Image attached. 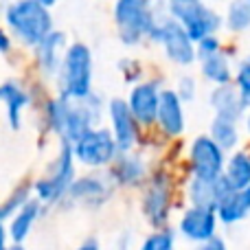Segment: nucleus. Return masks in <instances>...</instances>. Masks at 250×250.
Listing matches in <instances>:
<instances>
[{
	"instance_id": "nucleus-34",
	"label": "nucleus",
	"mask_w": 250,
	"mask_h": 250,
	"mask_svg": "<svg viewBox=\"0 0 250 250\" xmlns=\"http://www.w3.org/2000/svg\"><path fill=\"white\" fill-rule=\"evenodd\" d=\"M2 220L4 215H2V208H0V250H7V230L2 226Z\"/></svg>"
},
{
	"instance_id": "nucleus-38",
	"label": "nucleus",
	"mask_w": 250,
	"mask_h": 250,
	"mask_svg": "<svg viewBox=\"0 0 250 250\" xmlns=\"http://www.w3.org/2000/svg\"><path fill=\"white\" fill-rule=\"evenodd\" d=\"M7 250H24V246H22V244H13V246L7 248Z\"/></svg>"
},
{
	"instance_id": "nucleus-2",
	"label": "nucleus",
	"mask_w": 250,
	"mask_h": 250,
	"mask_svg": "<svg viewBox=\"0 0 250 250\" xmlns=\"http://www.w3.org/2000/svg\"><path fill=\"white\" fill-rule=\"evenodd\" d=\"M4 22L18 42L26 46H38L53 31V16L44 4L35 0H13L4 9Z\"/></svg>"
},
{
	"instance_id": "nucleus-14",
	"label": "nucleus",
	"mask_w": 250,
	"mask_h": 250,
	"mask_svg": "<svg viewBox=\"0 0 250 250\" xmlns=\"http://www.w3.org/2000/svg\"><path fill=\"white\" fill-rule=\"evenodd\" d=\"M156 125L165 136H180L187 127L185 117V101L176 95V90H160L158 112H156Z\"/></svg>"
},
{
	"instance_id": "nucleus-28",
	"label": "nucleus",
	"mask_w": 250,
	"mask_h": 250,
	"mask_svg": "<svg viewBox=\"0 0 250 250\" xmlns=\"http://www.w3.org/2000/svg\"><path fill=\"white\" fill-rule=\"evenodd\" d=\"M31 193H33V187L20 185V187H18V189L7 198V202L0 207V208H2V215H4V217H13L22 207H24L26 202H29V200H33V198H31Z\"/></svg>"
},
{
	"instance_id": "nucleus-26",
	"label": "nucleus",
	"mask_w": 250,
	"mask_h": 250,
	"mask_svg": "<svg viewBox=\"0 0 250 250\" xmlns=\"http://www.w3.org/2000/svg\"><path fill=\"white\" fill-rule=\"evenodd\" d=\"M224 24L233 33H244L250 29V0H230L226 9Z\"/></svg>"
},
{
	"instance_id": "nucleus-36",
	"label": "nucleus",
	"mask_w": 250,
	"mask_h": 250,
	"mask_svg": "<svg viewBox=\"0 0 250 250\" xmlns=\"http://www.w3.org/2000/svg\"><path fill=\"white\" fill-rule=\"evenodd\" d=\"M35 2H40V4H44V7H46V9H51L53 4H57V2H60V0H35Z\"/></svg>"
},
{
	"instance_id": "nucleus-9",
	"label": "nucleus",
	"mask_w": 250,
	"mask_h": 250,
	"mask_svg": "<svg viewBox=\"0 0 250 250\" xmlns=\"http://www.w3.org/2000/svg\"><path fill=\"white\" fill-rule=\"evenodd\" d=\"M189 165H191L193 178H200V180H217L224 173L226 151L208 134H202V136H195L191 141Z\"/></svg>"
},
{
	"instance_id": "nucleus-6",
	"label": "nucleus",
	"mask_w": 250,
	"mask_h": 250,
	"mask_svg": "<svg viewBox=\"0 0 250 250\" xmlns=\"http://www.w3.org/2000/svg\"><path fill=\"white\" fill-rule=\"evenodd\" d=\"M167 11L193 42L217 33L222 26V16L204 4V0H167Z\"/></svg>"
},
{
	"instance_id": "nucleus-32",
	"label": "nucleus",
	"mask_w": 250,
	"mask_h": 250,
	"mask_svg": "<svg viewBox=\"0 0 250 250\" xmlns=\"http://www.w3.org/2000/svg\"><path fill=\"white\" fill-rule=\"evenodd\" d=\"M195 250H229L226 248V242L222 237H213V239H208V242H204V244H198V248Z\"/></svg>"
},
{
	"instance_id": "nucleus-7",
	"label": "nucleus",
	"mask_w": 250,
	"mask_h": 250,
	"mask_svg": "<svg viewBox=\"0 0 250 250\" xmlns=\"http://www.w3.org/2000/svg\"><path fill=\"white\" fill-rule=\"evenodd\" d=\"M156 11L154 0H117L114 2V22L119 38L125 46H136L151 26Z\"/></svg>"
},
{
	"instance_id": "nucleus-29",
	"label": "nucleus",
	"mask_w": 250,
	"mask_h": 250,
	"mask_svg": "<svg viewBox=\"0 0 250 250\" xmlns=\"http://www.w3.org/2000/svg\"><path fill=\"white\" fill-rule=\"evenodd\" d=\"M235 88L244 97V101L250 104V57L239 62L237 73H235Z\"/></svg>"
},
{
	"instance_id": "nucleus-16",
	"label": "nucleus",
	"mask_w": 250,
	"mask_h": 250,
	"mask_svg": "<svg viewBox=\"0 0 250 250\" xmlns=\"http://www.w3.org/2000/svg\"><path fill=\"white\" fill-rule=\"evenodd\" d=\"M110 178L114 185L141 187L149 180L147 163L143 160V156L134 154V151H119L114 163L110 165Z\"/></svg>"
},
{
	"instance_id": "nucleus-13",
	"label": "nucleus",
	"mask_w": 250,
	"mask_h": 250,
	"mask_svg": "<svg viewBox=\"0 0 250 250\" xmlns=\"http://www.w3.org/2000/svg\"><path fill=\"white\" fill-rule=\"evenodd\" d=\"M110 132L119 145V151H132L138 143V121L134 119L125 99H112L108 104Z\"/></svg>"
},
{
	"instance_id": "nucleus-24",
	"label": "nucleus",
	"mask_w": 250,
	"mask_h": 250,
	"mask_svg": "<svg viewBox=\"0 0 250 250\" xmlns=\"http://www.w3.org/2000/svg\"><path fill=\"white\" fill-rule=\"evenodd\" d=\"M200 70H202V77L207 82H211L213 86H224V83L233 82V66L226 53H215V55H208L200 62Z\"/></svg>"
},
{
	"instance_id": "nucleus-23",
	"label": "nucleus",
	"mask_w": 250,
	"mask_h": 250,
	"mask_svg": "<svg viewBox=\"0 0 250 250\" xmlns=\"http://www.w3.org/2000/svg\"><path fill=\"white\" fill-rule=\"evenodd\" d=\"M40 213H42V204L38 200H29L16 215L11 217V224H9V237L13 239V244H22L26 237L31 235L35 222H38Z\"/></svg>"
},
{
	"instance_id": "nucleus-20",
	"label": "nucleus",
	"mask_w": 250,
	"mask_h": 250,
	"mask_svg": "<svg viewBox=\"0 0 250 250\" xmlns=\"http://www.w3.org/2000/svg\"><path fill=\"white\" fill-rule=\"evenodd\" d=\"M217 220L224 224H237L250 215V187L229 191L215 207Z\"/></svg>"
},
{
	"instance_id": "nucleus-12",
	"label": "nucleus",
	"mask_w": 250,
	"mask_h": 250,
	"mask_svg": "<svg viewBox=\"0 0 250 250\" xmlns=\"http://www.w3.org/2000/svg\"><path fill=\"white\" fill-rule=\"evenodd\" d=\"M178 233L193 244H204L217 235V213L215 208L189 207L178 222Z\"/></svg>"
},
{
	"instance_id": "nucleus-17",
	"label": "nucleus",
	"mask_w": 250,
	"mask_h": 250,
	"mask_svg": "<svg viewBox=\"0 0 250 250\" xmlns=\"http://www.w3.org/2000/svg\"><path fill=\"white\" fill-rule=\"evenodd\" d=\"M208 105L213 108L215 117L229 119V121L239 123L246 117L248 104L244 101V97L239 95V90L235 88V83H224V86H215L208 95Z\"/></svg>"
},
{
	"instance_id": "nucleus-21",
	"label": "nucleus",
	"mask_w": 250,
	"mask_h": 250,
	"mask_svg": "<svg viewBox=\"0 0 250 250\" xmlns=\"http://www.w3.org/2000/svg\"><path fill=\"white\" fill-rule=\"evenodd\" d=\"M0 101L7 105V119H9V125L13 129L20 127L22 123V110L29 105L31 97L20 83L16 82H7L0 86Z\"/></svg>"
},
{
	"instance_id": "nucleus-31",
	"label": "nucleus",
	"mask_w": 250,
	"mask_h": 250,
	"mask_svg": "<svg viewBox=\"0 0 250 250\" xmlns=\"http://www.w3.org/2000/svg\"><path fill=\"white\" fill-rule=\"evenodd\" d=\"M176 95L180 97L185 104L187 101H193L195 97H198V82H195V77H191V75H182V77L178 79Z\"/></svg>"
},
{
	"instance_id": "nucleus-15",
	"label": "nucleus",
	"mask_w": 250,
	"mask_h": 250,
	"mask_svg": "<svg viewBox=\"0 0 250 250\" xmlns=\"http://www.w3.org/2000/svg\"><path fill=\"white\" fill-rule=\"evenodd\" d=\"M158 99H160V88L154 82H141L129 90L127 105L132 110L134 119L138 125H149L156 123V112H158Z\"/></svg>"
},
{
	"instance_id": "nucleus-30",
	"label": "nucleus",
	"mask_w": 250,
	"mask_h": 250,
	"mask_svg": "<svg viewBox=\"0 0 250 250\" xmlns=\"http://www.w3.org/2000/svg\"><path fill=\"white\" fill-rule=\"evenodd\" d=\"M220 51H222V40L217 38V33L207 35V38H202L200 42H195V57H198L200 62H202L204 57L215 55V53H220Z\"/></svg>"
},
{
	"instance_id": "nucleus-25",
	"label": "nucleus",
	"mask_w": 250,
	"mask_h": 250,
	"mask_svg": "<svg viewBox=\"0 0 250 250\" xmlns=\"http://www.w3.org/2000/svg\"><path fill=\"white\" fill-rule=\"evenodd\" d=\"M208 136L217 143L224 151H235V147L242 141V132H239V123L229 121V119H220L215 117L211 121V129Z\"/></svg>"
},
{
	"instance_id": "nucleus-11",
	"label": "nucleus",
	"mask_w": 250,
	"mask_h": 250,
	"mask_svg": "<svg viewBox=\"0 0 250 250\" xmlns=\"http://www.w3.org/2000/svg\"><path fill=\"white\" fill-rule=\"evenodd\" d=\"M112 191H114V182L110 178V173L108 176L88 173V176L75 178L68 193H66V200L86 208H99L101 204H105L112 198Z\"/></svg>"
},
{
	"instance_id": "nucleus-5",
	"label": "nucleus",
	"mask_w": 250,
	"mask_h": 250,
	"mask_svg": "<svg viewBox=\"0 0 250 250\" xmlns=\"http://www.w3.org/2000/svg\"><path fill=\"white\" fill-rule=\"evenodd\" d=\"M75 156H73V147L70 143L62 141L60 145V154L53 160V165L48 167V171L40 178L33 185L35 191V200L40 204H57L66 198L70 185L75 180Z\"/></svg>"
},
{
	"instance_id": "nucleus-35",
	"label": "nucleus",
	"mask_w": 250,
	"mask_h": 250,
	"mask_svg": "<svg viewBox=\"0 0 250 250\" xmlns=\"http://www.w3.org/2000/svg\"><path fill=\"white\" fill-rule=\"evenodd\" d=\"M77 250H101V246H99V242H97V239H86V242H83Z\"/></svg>"
},
{
	"instance_id": "nucleus-1",
	"label": "nucleus",
	"mask_w": 250,
	"mask_h": 250,
	"mask_svg": "<svg viewBox=\"0 0 250 250\" xmlns=\"http://www.w3.org/2000/svg\"><path fill=\"white\" fill-rule=\"evenodd\" d=\"M104 104L101 99L90 92L86 99H64L57 97L46 104V125L55 132L62 141L73 145L79 136L92 129L101 121Z\"/></svg>"
},
{
	"instance_id": "nucleus-27",
	"label": "nucleus",
	"mask_w": 250,
	"mask_h": 250,
	"mask_svg": "<svg viewBox=\"0 0 250 250\" xmlns=\"http://www.w3.org/2000/svg\"><path fill=\"white\" fill-rule=\"evenodd\" d=\"M138 250H176V233L171 229H156L143 239Z\"/></svg>"
},
{
	"instance_id": "nucleus-33",
	"label": "nucleus",
	"mask_w": 250,
	"mask_h": 250,
	"mask_svg": "<svg viewBox=\"0 0 250 250\" xmlns=\"http://www.w3.org/2000/svg\"><path fill=\"white\" fill-rule=\"evenodd\" d=\"M9 48H11V35H7L0 29V53H7Z\"/></svg>"
},
{
	"instance_id": "nucleus-19",
	"label": "nucleus",
	"mask_w": 250,
	"mask_h": 250,
	"mask_svg": "<svg viewBox=\"0 0 250 250\" xmlns=\"http://www.w3.org/2000/svg\"><path fill=\"white\" fill-rule=\"evenodd\" d=\"M229 185L224 178L217 180H200V178H191L187 195H189L191 207H204V208H215L220 200L229 193Z\"/></svg>"
},
{
	"instance_id": "nucleus-4",
	"label": "nucleus",
	"mask_w": 250,
	"mask_h": 250,
	"mask_svg": "<svg viewBox=\"0 0 250 250\" xmlns=\"http://www.w3.org/2000/svg\"><path fill=\"white\" fill-rule=\"evenodd\" d=\"M92 77H95V64L92 53L86 44L75 42L66 46L64 60H62L60 73V97L64 99H86L92 92Z\"/></svg>"
},
{
	"instance_id": "nucleus-10",
	"label": "nucleus",
	"mask_w": 250,
	"mask_h": 250,
	"mask_svg": "<svg viewBox=\"0 0 250 250\" xmlns=\"http://www.w3.org/2000/svg\"><path fill=\"white\" fill-rule=\"evenodd\" d=\"M171 180L167 173H160L147 180L145 193L141 200V211L143 217L149 222L154 229H165L169 220V211H171Z\"/></svg>"
},
{
	"instance_id": "nucleus-37",
	"label": "nucleus",
	"mask_w": 250,
	"mask_h": 250,
	"mask_svg": "<svg viewBox=\"0 0 250 250\" xmlns=\"http://www.w3.org/2000/svg\"><path fill=\"white\" fill-rule=\"evenodd\" d=\"M244 121H246V132L250 134V104H248V110H246V117H244Z\"/></svg>"
},
{
	"instance_id": "nucleus-8",
	"label": "nucleus",
	"mask_w": 250,
	"mask_h": 250,
	"mask_svg": "<svg viewBox=\"0 0 250 250\" xmlns=\"http://www.w3.org/2000/svg\"><path fill=\"white\" fill-rule=\"evenodd\" d=\"M73 156L77 163L90 169H101L114 163L119 156V145L108 127H92L73 143Z\"/></svg>"
},
{
	"instance_id": "nucleus-18",
	"label": "nucleus",
	"mask_w": 250,
	"mask_h": 250,
	"mask_svg": "<svg viewBox=\"0 0 250 250\" xmlns=\"http://www.w3.org/2000/svg\"><path fill=\"white\" fill-rule=\"evenodd\" d=\"M35 51H38V66L44 77H57L66 53V35L62 31H51L35 46Z\"/></svg>"
},
{
	"instance_id": "nucleus-3",
	"label": "nucleus",
	"mask_w": 250,
	"mask_h": 250,
	"mask_svg": "<svg viewBox=\"0 0 250 250\" xmlns=\"http://www.w3.org/2000/svg\"><path fill=\"white\" fill-rule=\"evenodd\" d=\"M147 38L151 42L160 44L163 53L169 62L178 66H191L198 57H195V42L187 35V31L169 16L167 2H156L154 20L147 31Z\"/></svg>"
},
{
	"instance_id": "nucleus-22",
	"label": "nucleus",
	"mask_w": 250,
	"mask_h": 250,
	"mask_svg": "<svg viewBox=\"0 0 250 250\" xmlns=\"http://www.w3.org/2000/svg\"><path fill=\"white\" fill-rule=\"evenodd\" d=\"M222 178H224V182L229 185L230 191L250 187V154L248 151H233L226 158Z\"/></svg>"
}]
</instances>
